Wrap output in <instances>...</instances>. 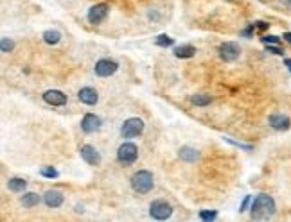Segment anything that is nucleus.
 Returning a JSON list of instances; mask_svg holds the SVG:
<instances>
[{"instance_id":"f257e3e1","label":"nucleus","mask_w":291,"mask_h":222,"mask_svg":"<svg viewBox=\"0 0 291 222\" xmlns=\"http://www.w3.org/2000/svg\"><path fill=\"white\" fill-rule=\"evenodd\" d=\"M250 210H252L253 221H268L275 213V201L266 193H261L253 199Z\"/></svg>"},{"instance_id":"f03ea898","label":"nucleus","mask_w":291,"mask_h":222,"mask_svg":"<svg viewBox=\"0 0 291 222\" xmlns=\"http://www.w3.org/2000/svg\"><path fill=\"white\" fill-rule=\"evenodd\" d=\"M131 188L135 192L144 195V193L151 192L153 188V174L148 172V170H138L131 176Z\"/></svg>"},{"instance_id":"7ed1b4c3","label":"nucleus","mask_w":291,"mask_h":222,"mask_svg":"<svg viewBox=\"0 0 291 222\" xmlns=\"http://www.w3.org/2000/svg\"><path fill=\"white\" fill-rule=\"evenodd\" d=\"M138 158V149L135 143L131 142H126L123 143L121 147L117 149V161L124 167H128V165H133Z\"/></svg>"},{"instance_id":"20e7f679","label":"nucleus","mask_w":291,"mask_h":222,"mask_svg":"<svg viewBox=\"0 0 291 222\" xmlns=\"http://www.w3.org/2000/svg\"><path fill=\"white\" fill-rule=\"evenodd\" d=\"M144 131V122L140 119H128L121 126V136L123 138H135Z\"/></svg>"},{"instance_id":"39448f33","label":"nucleus","mask_w":291,"mask_h":222,"mask_svg":"<svg viewBox=\"0 0 291 222\" xmlns=\"http://www.w3.org/2000/svg\"><path fill=\"white\" fill-rule=\"evenodd\" d=\"M171 213H173V208L166 201H153L149 206V215L157 221H166L171 217Z\"/></svg>"},{"instance_id":"423d86ee","label":"nucleus","mask_w":291,"mask_h":222,"mask_svg":"<svg viewBox=\"0 0 291 222\" xmlns=\"http://www.w3.org/2000/svg\"><path fill=\"white\" fill-rule=\"evenodd\" d=\"M239 52H241V49H239V45L234 43V41H225V43L219 47V58H221L225 63L236 61L237 58H239Z\"/></svg>"},{"instance_id":"0eeeda50","label":"nucleus","mask_w":291,"mask_h":222,"mask_svg":"<svg viewBox=\"0 0 291 222\" xmlns=\"http://www.w3.org/2000/svg\"><path fill=\"white\" fill-rule=\"evenodd\" d=\"M117 68L119 64L114 60H99L95 63V75H99V77H110V75H114L117 72Z\"/></svg>"},{"instance_id":"6e6552de","label":"nucleus","mask_w":291,"mask_h":222,"mask_svg":"<svg viewBox=\"0 0 291 222\" xmlns=\"http://www.w3.org/2000/svg\"><path fill=\"white\" fill-rule=\"evenodd\" d=\"M81 129L86 134L97 133L99 129H101V119L94 113H86L83 117V120H81Z\"/></svg>"},{"instance_id":"1a4fd4ad","label":"nucleus","mask_w":291,"mask_h":222,"mask_svg":"<svg viewBox=\"0 0 291 222\" xmlns=\"http://www.w3.org/2000/svg\"><path fill=\"white\" fill-rule=\"evenodd\" d=\"M108 9H110L108 4H95L94 7H90V11H88V22L94 25L101 24V22L108 16Z\"/></svg>"},{"instance_id":"9d476101","label":"nucleus","mask_w":291,"mask_h":222,"mask_svg":"<svg viewBox=\"0 0 291 222\" xmlns=\"http://www.w3.org/2000/svg\"><path fill=\"white\" fill-rule=\"evenodd\" d=\"M79 154L88 165H99L101 163V154L97 153V149L94 145H83L79 149Z\"/></svg>"},{"instance_id":"9b49d317","label":"nucleus","mask_w":291,"mask_h":222,"mask_svg":"<svg viewBox=\"0 0 291 222\" xmlns=\"http://www.w3.org/2000/svg\"><path fill=\"white\" fill-rule=\"evenodd\" d=\"M43 100L50 106H65L67 104V95L59 90H47L43 94Z\"/></svg>"},{"instance_id":"f8f14e48","label":"nucleus","mask_w":291,"mask_h":222,"mask_svg":"<svg viewBox=\"0 0 291 222\" xmlns=\"http://www.w3.org/2000/svg\"><path fill=\"white\" fill-rule=\"evenodd\" d=\"M78 99L81 100L83 104H86V106H95V104L99 102V94L95 92L94 88H90V86H84V88L79 90Z\"/></svg>"},{"instance_id":"ddd939ff","label":"nucleus","mask_w":291,"mask_h":222,"mask_svg":"<svg viewBox=\"0 0 291 222\" xmlns=\"http://www.w3.org/2000/svg\"><path fill=\"white\" fill-rule=\"evenodd\" d=\"M268 122H270V126H272L275 131H288V129H290V119H288L286 115L273 113V115H270Z\"/></svg>"},{"instance_id":"4468645a","label":"nucleus","mask_w":291,"mask_h":222,"mask_svg":"<svg viewBox=\"0 0 291 222\" xmlns=\"http://www.w3.org/2000/svg\"><path fill=\"white\" fill-rule=\"evenodd\" d=\"M43 201L49 208H59L63 204V193L58 190H49V192H45Z\"/></svg>"},{"instance_id":"2eb2a0df","label":"nucleus","mask_w":291,"mask_h":222,"mask_svg":"<svg viewBox=\"0 0 291 222\" xmlns=\"http://www.w3.org/2000/svg\"><path fill=\"white\" fill-rule=\"evenodd\" d=\"M180 159L187 163H194L196 159H200V154H198V151L193 147H182L180 149Z\"/></svg>"},{"instance_id":"dca6fc26","label":"nucleus","mask_w":291,"mask_h":222,"mask_svg":"<svg viewBox=\"0 0 291 222\" xmlns=\"http://www.w3.org/2000/svg\"><path fill=\"white\" fill-rule=\"evenodd\" d=\"M7 188H9L11 192L15 193H22L27 188V181L22 178H11L9 181H7Z\"/></svg>"},{"instance_id":"f3484780","label":"nucleus","mask_w":291,"mask_h":222,"mask_svg":"<svg viewBox=\"0 0 291 222\" xmlns=\"http://www.w3.org/2000/svg\"><path fill=\"white\" fill-rule=\"evenodd\" d=\"M196 54V49L193 45H182V47H176L174 49V56L176 58H182V60H187V58H193Z\"/></svg>"},{"instance_id":"a211bd4d","label":"nucleus","mask_w":291,"mask_h":222,"mask_svg":"<svg viewBox=\"0 0 291 222\" xmlns=\"http://www.w3.org/2000/svg\"><path fill=\"white\" fill-rule=\"evenodd\" d=\"M20 202H22V206L24 208H35L40 202V195L38 193H33V192L24 193V197L20 199Z\"/></svg>"},{"instance_id":"6ab92c4d","label":"nucleus","mask_w":291,"mask_h":222,"mask_svg":"<svg viewBox=\"0 0 291 222\" xmlns=\"http://www.w3.org/2000/svg\"><path fill=\"white\" fill-rule=\"evenodd\" d=\"M155 45H157V47H162V49H167V47H173L174 40L167 34H160L155 38Z\"/></svg>"},{"instance_id":"aec40b11","label":"nucleus","mask_w":291,"mask_h":222,"mask_svg":"<svg viewBox=\"0 0 291 222\" xmlns=\"http://www.w3.org/2000/svg\"><path fill=\"white\" fill-rule=\"evenodd\" d=\"M43 40H45V43L56 45V43H59V40H61V34H59L58 31H45Z\"/></svg>"},{"instance_id":"412c9836","label":"nucleus","mask_w":291,"mask_h":222,"mask_svg":"<svg viewBox=\"0 0 291 222\" xmlns=\"http://www.w3.org/2000/svg\"><path fill=\"white\" fill-rule=\"evenodd\" d=\"M210 97L208 95H203V94H196L191 97V102L194 104V106H208L210 104Z\"/></svg>"},{"instance_id":"4be33fe9","label":"nucleus","mask_w":291,"mask_h":222,"mask_svg":"<svg viewBox=\"0 0 291 222\" xmlns=\"http://www.w3.org/2000/svg\"><path fill=\"white\" fill-rule=\"evenodd\" d=\"M40 176L49 178V179H56L59 176V172L56 170L54 167H43V168H40Z\"/></svg>"},{"instance_id":"5701e85b","label":"nucleus","mask_w":291,"mask_h":222,"mask_svg":"<svg viewBox=\"0 0 291 222\" xmlns=\"http://www.w3.org/2000/svg\"><path fill=\"white\" fill-rule=\"evenodd\" d=\"M216 217H217L216 210H210V212H208V210H202V212H200V219H202V221H214Z\"/></svg>"},{"instance_id":"b1692460","label":"nucleus","mask_w":291,"mask_h":222,"mask_svg":"<svg viewBox=\"0 0 291 222\" xmlns=\"http://www.w3.org/2000/svg\"><path fill=\"white\" fill-rule=\"evenodd\" d=\"M13 47H15V43H13L9 38H2V45H0L2 52H11V50H13Z\"/></svg>"},{"instance_id":"393cba45","label":"nucleus","mask_w":291,"mask_h":222,"mask_svg":"<svg viewBox=\"0 0 291 222\" xmlns=\"http://www.w3.org/2000/svg\"><path fill=\"white\" fill-rule=\"evenodd\" d=\"M253 32H255V24H250L247 29L241 31V36H245V38H252Z\"/></svg>"},{"instance_id":"a878e982","label":"nucleus","mask_w":291,"mask_h":222,"mask_svg":"<svg viewBox=\"0 0 291 222\" xmlns=\"http://www.w3.org/2000/svg\"><path fill=\"white\" fill-rule=\"evenodd\" d=\"M261 41L264 45H279V38L277 36H262Z\"/></svg>"},{"instance_id":"bb28decb","label":"nucleus","mask_w":291,"mask_h":222,"mask_svg":"<svg viewBox=\"0 0 291 222\" xmlns=\"http://www.w3.org/2000/svg\"><path fill=\"white\" fill-rule=\"evenodd\" d=\"M266 50H268V52H272V54H277V56L284 54V50H282L279 45H266Z\"/></svg>"},{"instance_id":"cd10ccee","label":"nucleus","mask_w":291,"mask_h":222,"mask_svg":"<svg viewBox=\"0 0 291 222\" xmlns=\"http://www.w3.org/2000/svg\"><path fill=\"white\" fill-rule=\"evenodd\" d=\"M253 24H255V29H259V31H266L268 27H270V24H266V22H262V20L253 22Z\"/></svg>"},{"instance_id":"c85d7f7f","label":"nucleus","mask_w":291,"mask_h":222,"mask_svg":"<svg viewBox=\"0 0 291 222\" xmlns=\"http://www.w3.org/2000/svg\"><path fill=\"white\" fill-rule=\"evenodd\" d=\"M250 195H247V197H245V201L241 202V206H239V212H245V210H247V206H248V202H250Z\"/></svg>"},{"instance_id":"c756f323","label":"nucleus","mask_w":291,"mask_h":222,"mask_svg":"<svg viewBox=\"0 0 291 222\" xmlns=\"http://www.w3.org/2000/svg\"><path fill=\"white\" fill-rule=\"evenodd\" d=\"M282 38H284V40H286L288 43L291 45V32H284V34H282Z\"/></svg>"},{"instance_id":"7c9ffc66","label":"nucleus","mask_w":291,"mask_h":222,"mask_svg":"<svg viewBox=\"0 0 291 222\" xmlns=\"http://www.w3.org/2000/svg\"><path fill=\"white\" fill-rule=\"evenodd\" d=\"M284 64L288 66V70H290V74H291V60H290V58H286V60H284Z\"/></svg>"},{"instance_id":"2f4dec72","label":"nucleus","mask_w":291,"mask_h":222,"mask_svg":"<svg viewBox=\"0 0 291 222\" xmlns=\"http://www.w3.org/2000/svg\"><path fill=\"white\" fill-rule=\"evenodd\" d=\"M282 5H286V7H291V0H281Z\"/></svg>"},{"instance_id":"473e14b6","label":"nucleus","mask_w":291,"mask_h":222,"mask_svg":"<svg viewBox=\"0 0 291 222\" xmlns=\"http://www.w3.org/2000/svg\"><path fill=\"white\" fill-rule=\"evenodd\" d=\"M76 212H78V213H83V206H76Z\"/></svg>"},{"instance_id":"72a5a7b5","label":"nucleus","mask_w":291,"mask_h":222,"mask_svg":"<svg viewBox=\"0 0 291 222\" xmlns=\"http://www.w3.org/2000/svg\"><path fill=\"white\" fill-rule=\"evenodd\" d=\"M227 2H232V0H227Z\"/></svg>"}]
</instances>
